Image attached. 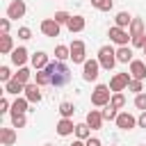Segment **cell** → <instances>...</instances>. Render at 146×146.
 Wrapping results in <instances>:
<instances>
[{
    "instance_id": "cell-1",
    "label": "cell",
    "mask_w": 146,
    "mask_h": 146,
    "mask_svg": "<svg viewBox=\"0 0 146 146\" xmlns=\"http://www.w3.org/2000/svg\"><path fill=\"white\" fill-rule=\"evenodd\" d=\"M46 71L50 73V78H52V87L55 89H59V87H66L68 82H71V68L64 64V62H59V59H55V62H48V66H46Z\"/></svg>"
},
{
    "instance_id": "cell-2",
    "label": "cell",
    "mask_w": 146,
    "mask_h": 146,
    "mask_svg": "<svg viewBox=\"0 0 146 146\" xmlns=\"http://www.w3.org/2000/svg\"><path fill=\"white\" fill-rule=\"evenodd\" d=\"M96 59L100 62V68H103V71H112V68L116 66V50H114L112 46H100Z\"/></svg>"
},
{
    "instance_id": "cell-3",
    "label": "cell",
    "mask_w": 146,
    "mask_h": 146,
    "mask_svg": "<svg viewBox=\"0 0 146 146\" xmlns=\"http://www.w3.org/2000/svg\"><path fill=\"white\" fill-rule=\"evenodd\" d=\"M110 100H112V89H110V84H96V89L91 91V105L105 107Z\"/></svg>"
},
{
    "instance_id": "cell-4",
    "label": "cell",
    "mask_w": 146,
    "mask_h": 146,
    "mask_svg": "<svg viewBox=\"0 0 146 146\" xmlns=\"http://www.w3.org/2000/svg\"><path fill=\"white\" fill-rule=\"evenodd\" d=\"M68 48H71V62L73 64H84L87 62V46H84L82 39H73V43Z\"/></svg>"
},
{
    "instance_id": "cell-5",
    "label": "cell",
    "mask_w": 146,
    "mask_h": 146,
    "mask_svg": "<svg viewBox=\"0 0 146 146\" xmlns=\"http://www.w3.org/2000/svg\"><path fill=\"white\" fill-rule=\"evenodd\" d=\"M100 71V62L98 59H87L84 64H82V80L84 82H94V80H98V73Z\"/></svg>"
},
{
    "instance_id": "cell-6",
    "label": "cell",
    "mask_w": 146,
    "mask_h": 146,
    "mask_svg": "<svg viewBox=\"0 0 146 146\" xmlns=\"http://www.w3.org/2000/svg\"><path fill=\"white\" fill-rule=\"evenodd\" d=\"M107 36H110V41H114L116 46H128V39H132L130 32H128L125 27H119V25H112L110 32H107Z\"/></svg>"
},
{
    "instance_id": "cell-7",
    "label": "cell",
    "mask_w": 146,
    "mask_h": 146,
    "mask_svg": "<svg viewBox=\"0 0 146 146\" xmlns=\"http://www.w3.org/2000/svg\"><path fill=\"white\" fill-rule=\"evenodd\" d=\"M130 80H132L130 73H114L112 80H110V89H112V94H114V91H125L128 84H130Z\"/></svg>"
},
{
    "instance_id": "cell-8",
    "label": "cell",
    "mask_w": 146,
    "mask_h": 146,
    "mask_svg": "<svg viewBox=\"0 0 146 146\" xmlns=\"http://www.w3.org/2000/svg\"><path fill=\"white\" fill-rule=\"evenodd\" d=\"M114 123H116L119 130H132V128H137V119L130 112H119V116L114 119Z\"/></svg>"
},
{
    "instance_id": "cell-9",
    "label": "cell",
    "mask_w": 146,
    "mask_h": 146,
    "mask_svg": "<svg viewBox=\"0 0 146 146\" xmlns=\"http://www.w3.org/2000/svg\"><path fill=\"white\" fill-rule=\"evenodd\" d=\"M25 11H27L25 2H23V0H14V2H9V7H7V18L18 21V18L25 16Z\"/></svg>"
},
{
    "instance_id": "cell-10",
    "label": "cell",
    "mask_w": 146,
    "mask_h": 146,
    "mask_svg": "<svg viewBox=\"0 0 146 146\" xmlns=\"http://www.w3.org/2000/svg\"><path fill=\"white\" fill-rule=\"evenodd\" d=\"M59 30H62V25L55 18H43L41 21V32L46 36H59Z\"/></svg>"
},
{
    "instance_id": "cell-11",
    "label": "cell",
    "mask_w": 146,
    "mask_h": 146,
    "mask_svg": "<svg viewBox=\"0 0 146 146\" xmlns=\"http://www.w3.org/2000/svg\"><path fill=\"white\" fill-rule=\"evenodd\" d=\"M25 98H27L30 103H41V98H43L41 87H39L36 82H27V84H25Z\"/></svg>"
},
{
    "instance_id": "cell-12",
    "label": "cell",
    "mask_w": 146,
    "mask_h": 146,
    "mask_svg": "<svg viewBox=\"0 0 146 146\" xmlns=\"http://www.w3.org/2000/svg\"><path fill=\"white\" fill-rule=\"evenodd\" d=\"M75 125H78V123H73V119H64V116H62V119L57 121V135H59V137H68V135L75 132Z\"/></svg>"
},
{
    "instance_id": "cell-13",
    "label": "cell",
    "mask_w": 146,
    "mask_h": 146,
    "mask_svg": "<svg viewBox=\"0 0 146 146\" xmlns=\"http://www.w3.org/2000/svg\"><path fill=\"white\" fill-rule=\"evenodd\" d=\"M84 121H87V125H89L91 130H100V128H103V121H105V119H103V114H100L98 110H89V112H87V119H84Z\"/></svg>"
},
{
    "instance_id": "cell-14",
    "label": "cell",
    "mask_w": 146,
    "mask_h": 146,
    "mask_svg": "<svg viewBox=\"0 0 146 146\" xmlns=\"http://www.w3.org/2000/svg\"><path fill=\"white\" fill-rule=\"evenodd\" d=\"M130 75H132L135 80H144V78H146V62L132 59V62H130Z\"/></svg>"
},
{
    "instance_id": "cell-15",
    "label": "cell",
    "mask_w": 146,
    "mask_h": 146,
    "mask_svg": "<svg viewBox=\"0 0 146 146\" xmlns=\"http://www.w3.org/2000/svg\"><path fill=\"white\" fill-rule=\"evenodd\" d=\"M9 57H11V64H14V66H25V62H27V48L18 46V48L11 50Z\"/></svg>"
},
{
    "instance_id": "cell-16",
    "label": "cell",
    "mask_w": 146,
    "mask_h": 146,
    "mask_svg": "<svg viewBox=\"0 0 146 146\" xmlns=\"http://www.w3.org/2000/svg\"><path fill=\"white\" fill-rule=\"evenodd\" d=\"M0 144L2 146H14L16 144V128H0Z\"/></svg>"
},
{
    "instance_id": "cell-17",
    "label": "cell",
    "mask_w": 146,
    "mask_h": 146,
    "mask_svg": "<svg viewBox=\"0 0 146 146\" xmlns=\"http://www.w3.org/2000/svg\"><path fill=\"white\" fill-rule=\"evenodd\" d=\"M5 94H9V96H18V94H25V84H23V82H18L16 78H11L9 82H5Z\"/></svg>"
},
{
    "instance_id": "cell-18",
    "label": "cell",
    "mask_w": 146,
    "mask_h": 146,
    "mask_svg": "<svg viewBox=\"0 0 146 146\" xmlns=\"http://www.w3.org/2000/svg\"><path fill=\"white\" fill-rule=\"evenodd\" d=\"M66 27H68L71 34H73V32H82V30L87 27V18H84V16H71V21L66 23Z\"/></svg>"
},
{
    "instance_id": "cell-19",
    "label": "cell",
    "mask_w": 146,
    "mask_h": 146,
    "mask_svg": "<svg viewBox=\"0 0 146 146\" xmlns=\"http://www.w3.org/2000/svg\"><path fill=\"white\" fill-rule=\"evenodd\" d=\"M116 62L130 64V62H132V48H130V46H119V48H116Z\"/></svg>"
},
{
    "instance_id": "cell-20",
    "label": "cell",
    "mask_w": 146,
    "mask_h": 146,
    "mask_svg": "<svg viewBox=\"0 0 146 146\" xmlns=\"http://www.w3.org/2000/svg\"><path fill=\"white\" fill-rule=\"evenodd\" d=\"M48 55L43 52V50H39V52H34L32 55V66H34V71H39V68H46L48 66Z\"/></svg>"
},
{
    "instance_id": "cell-21",
    "label": "cell",
    "mask_w": 146,
    "mask_h": 146,
    "mask_svg": "<svg viewBox=\"0 0 146 146\" xmlns=\"http://www.w3.org/2000/svg\"><path fill=\"white\" fill-rule=\"evenodd\" d=\"M27 105H30V100L18 96V98L11 103V116H16V114H25V112H27Z\"/></svg>"
},
{
    "instance_id": "cell-22",
    "label": "cell",
    "mask_w": 146,
    "mask_h": 146,
    "mask_svg": "<svg viewBox=\"0 0 146 146\" xmlns=\"http://www.w3.org/2000/svg\"><path fill=\"white\" fill-rule=\"evenodd\" d=\"M14 50V39L9 34H2L0 36V55H11Z\"/></svg>"
},
{
    "instance_id": "cell-23",
    "label": "cell",
    "mask_w": 146,
    "mask_h": 146,
    "mask_svg": "<svg viewBox=\"0 0 146 146\" xmlns=\"http://www.w3.org/2000/svg\"><path fill=\"white\" fill-rule=\"evenodd\" d=\"M130 23H132V16L128 14V11H119L116 16H114V25H119V27H130Z\"/></svg>"
},
{
    "instance_id": "cell-24",
    "label": "cell",
    "mask_w": 146,
    "mask_h": 146,
    "mask_svg": "<svg viewBox=\"0 0 146 146\" xmlns=\"http://www.w3.org/2000/svg\"><path fill=\"white\" fill-rule=\"evenodd\" d=\"M34 82H36L39 87H46V84L52 82V78H50V73H48L46 68H39V71L34 73Z\"/></svg>"
},
{
    "instance_id": "cell-25",
    "label": "cell",
    "mask_w": 146,
    "mask_h": 146,
    "mask_svg": "<svg viewBox=\"0 0 146 146\" xmlns=\"http://www.w3.org/2000/svg\"><path fill=\"white\" fill-rule=\"evenodd\" d=\"M128 32H130V36H139V34H146V32H144V21H141V18H132V23H130Z\"/></svg>"
},
{
    "instance_id": "cell-26",
    "label": "cell",
    "mask_w": 146,
    "mask_h": 146,
    "mask_svg": "<svg viewBox=\"0 0 146 146\" xmlns=\"http://www.w3.org/2000/svg\"><path fill=\"white\" fill-rule=\"evenodd\" d=\"M59 114H62L64 119H71V116L75 114V105H73L71 100H64V103H59Z\"/></svg>"
},
{
    "instance_id": "cell-27",
    "label": "cell",
    "mask_w": 146,
    "mask_h": 146,
    "mask_svg": "<svg viewBox=\"0 0 146 146\" xmlns=\"http://www.w3.org/2000/svg\"><path fill=\"white\" fill-rule=\"evenodd\" d=\"M75 137H78V139H84V141H87V139L91 137V128L87 125V121H84V123H78V125H75Z\"/></svg>"
},
{
    "instance_id": "cell-28",
    "label": "cell",
    "mask_w": 146,
    "mask_h": 146,
    "mask_svg": "<svg viewBox=\"0 0 146 146\" xmlns=\"http://www.w3.org/2000/svg\"><path fill=\"white\" fill-rule=\"evenodd\" d=\"M14 78H16L18 82L27 84V82H30V78H32V71H30L27 66H18V73H14Z\"/></svg>"
},
{
    "instance_id": "cell-29",
    "label": "cell",
    "mask_w": 146,
    "mask_h": 146,
    "mask_svg": "<svg viewBox=\"0 0 146 146\" xmlns=\"http://www.w3.org/2000/svg\"><path fill=\"white\" fill-rule=\"evenodd\" d=\"M100 114H103V119H105V121H114V119L119 116V110H116L112 103H107V105L103 107V112H100Z\"/></svg>"
},
{
    "instance_id": "cell-30",
    "label": "cell",
    "mask_w": 146,
    "mask_h": 146,
    "mask_svg": "<svg viewBox=\"0 0 146 146\" xmlns=\"http://www.w3.org/2000/svg\"><path fill=\"white\" fill-rule=\"evenodd\" d=\"M55 59H59V62L71 59V48H68V46H57V48H55Z\"/></svg>"
},
{
    "instance_id": "cell-31",
    "label": "cell",
    "mask_w": 146,
    "mask_h": 146,
    "mask_svg": "<svg viewBox=\"0 0 146 146\" xmlns=\"http://www.w3.org/2000/svg\"><path fill=\"white\" fill-rule=\"evenodd\" d=\"M110 103H112L116 110H123V107H125V96H123V91H114Z\"/></svg>"
},
{
    "instance_id": "cell-32",
    "label": "cell",
    "mask_w": 146,
    "mask_h": 146,
    "mask_svg": "<svg viewBox=\"0 0 146 146\" xmlns=\"http://www.w3.org/2000/svg\"><path fill=\"white\" fill-rule=\"evenodd\" d=\"M91 7H96L98 11H110L114 7V0H91Z\"/></svg>"
},
{
    "instance_id": "cell-33",
    "label": "cell",
    "mask_w": 146,
    "mask_h": 146,
    "mask_svg": "<svg viewBox=\"0 0 146 146\" xmlns=\"http://www.w3.org/2000/svg\"><path fill=\"white\" fill-rule=\"evenodd\" d=\"M128 89H130L135 96H137V94H141V91H144V80H135V78H132V80H130V84H128Z\"/></svg>"
},
{
    "instance_id": "cell-34",
    "label": "cell",
    "mask_w": 146,
    "mask_h": 146,
    "mask_svg": "<svg viewBox=\"0 0 146 146\" xmlns=\"http://www.w3.org/2000/svg\"><path fill=\"white\" fill-rule=\"evenodd\" d=\"M52 18H55V21H57V23H59V25H66V23H68V21H71V14H68V11H64V9H62V11H55V16H52Z\"/></svg>"
},
{
    "instance_id": "cell-35",
    "label": "cell",
    "mask_w": 146,
    "mask_h": 146,
    "mask_svg": "<svg viewBox=\"0 0 146 146\" xmlns=\"http://www.w3.org/2000/svg\"><path fill=\"white\" fill-rule=\"evenodd\" d=\"M135 107L141 110V112H146V94H144V91L135 96Z\"/></svg>"
},
{
    "instance_id": "cell-36",
    "label": "cell",
    "mask_w": 146,
    "mask_h": 146,
    "mask_svg": "<svg viewBox=\"0 0 146 146\" xmlns=\"http://www.w3.org/2000/svg\"><path fill=\"white\" fill-rule=\"evenodd\" d=\"M25 123H27L25 114H16V116H11V125H14V128H25Z\"/></svg>"
},
{
    "instance_id": "cell-37",
    "label": "cell",
    "mask_w": 146,
    "mask_h": 146,
    "mask_svg": "<svg viewBox=\"0 0 146 146\" xmlns=\"http://www.w3.org/2000/svg\"><path fill=\"white\" fill-rule=\"evenodd\" d=\"M18 39H23V41H27V39H32V30L30 27H18Z\"/></svg>"
},
{
    "instance_id": "cell-38",
    "label": "cell",
    "mask_w": 146,
    "mask_h": 146,
    "mask_svg": "<svg viewBox=\"0 0 146 146\" xmlns=\"http://www.w3.org/2000/svg\"><path fill=\"white\" fill-rule=\"evenodd\" d=\"M14 75H11V71H9V66H0V80L2 82H9Z\"/></svg>"
},
{
    "instance_id": "cell-39",
    "label": "cell",
    "mask_w": 146,
    "mask_h": 146,
    "mask_svg": "<svg viewBox=\"0 0 146 146\" xmlns=\"http://www.w3.org/2000/svg\"><path fill=\"white\" fill-rule=\"evenodd\" d=\"M130 41H132V46H135V48H144V46H146V34H139V36H132Z\"/></svg>"
},
{
    "instance_id": "cell-40",
    "label": "cell",
    "mask_w": 146,
    "mask_h": 146,
    "mask_svg": "<svg viewBox=\"0 0 146 146\" xmlns=\"http://www.w3.org/2000/svg\"><path fill=\"white\" fill-rule=\"evenodd\" d=\"M5 112H11V105H9V100H7V94L0 98V114H5Z\"/></svg>"
},
{
    "instance_id": "cell-41",
    "label": "cell",
    "mask_w": 146,
    "mask_h": 146,
    "mask_svg": "<svg viewBox=\"0 0 146 146\" xmlns=\"http://www.w3.org/2000/svg\"><path fill=\"white\" fill-rule=\"evenodd\" d=\"M9 27H11V18H0V30H2V34H9Z\"/></svg>"
},
{
    "instance_id": "cell-42",
    "label": "cell",
    "mask_w": 146,
    "mask_h": 146,
    "mask_svg": "<svg viewBox=\"0 0 146 146\" xmlns=\"http://www.w3.org/2000/svg\"><path fill=\"white\" fill-rule=\"evenodd\" d=\"M137 125H139V128H146V112H141V114H139V119H137Z\"/></svg>"
},
{
    "instance_id": "cell-43",
    "label": "cell",
    "mask_w": 146,
    "mask_h": 146,
    "mask_svg": "<svg viewBox=\"0 0 146 146\" xmlns=\"http://www.w3.org/2000/svg\"><path fill=\"white\" fill-rule=\"evenodd\" d=\"M87 146H103V144H100L98 137H89V139H87Z\"/></svg>"
},
{
    "instance_id": "cell-44",
    "label": "cell",
    "mask_w": 146,
    "mask_h": 146,
    "mask_svg": "<svg viewBox=\"0 0 146 146\" xmlns=\"http://www.w3.org/2000/svg\"><path fill=\"white\" fill-rule=\"evenodd\" d=\"M71 146H87V141H84V139H75Z\"/></svg>"
},
{
    "instance_id": "cell-45",
    "label": "cell",
    "mask_w": 146,
    "mask_h": 146,
    "mask_svg": "<svg viewBox=\"0 0 146 146\" xmlns=\"http://www.w3.org/2000/svg\"><path fill=\"white\" fill-rule=\"evenodd\" d=\"M141 50H144V55H146V46H144V48H141Z\"/></svg>"
},
{
    "instance_id": "cell-46",
    "label": "cell",
    "mask_w": 146,
    "mask_h": 146,
    "mask_svg": "<svg viewBox=\"0 0 146 146\" xmlns=\"http://www.w3.org/2000/svg\"><path fill=\"white\" fill-rule=\"evenodd\" d=\"M46 146H52V144H46Z\"/></svg>"
}]
</instances>
